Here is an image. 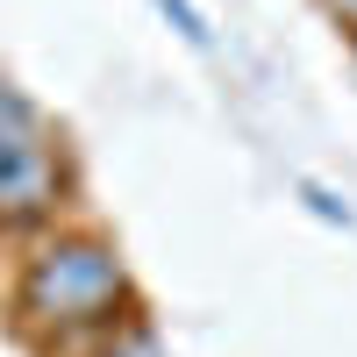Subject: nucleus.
Returning <instances> with one entry per match:
<instances>
[{"label": "nucleus", "instance_id": "f257e3e1", "mask_svg": "<svg viewBox=\"0 0 357 357\" xmlns=\"http://www.w3.org/2000/svg\"><path fill=\"white\" fill-rule=\"evenodd\" d=\"M136 307L143 301H136L129 257L100 229H65L57 222L43 236H29V250L15 264V329L43 357H72L100 329L129 321Z\"/></svg>", "mask_w": 357, "mask_h": 357}, {"label": "nucleus", "instance_id": "f03ea898", "mask_svg": "<svg viewBox=\"0 0 357 357\" xmlns=\"http://www.w3.org/2000/svg\"><path fill=\"white\" fill-rule=\"evenodd\" d=\"M72 193V158L57 122L0 72V229L43 236L57 229V207Z\"/></svg>", "mask_w": 357, "mask_h": 357}, {"label": "nucleus", "instance_id": "7ed1b4c3", "mask_svg": "<svg viewBox=\"0 0 357 357\" xmlns=\"http://www.w3.org/2000/svg\"><path fill=\"white\" fill-rule=\"evenodd\" d=\"M72 357H172V350H165V336L151 329V314L136 307L129 321H114V329H100L93 343H79Z\"/></svg>", "mask_w": 357, "mask_h": 357}, {"label": "nucleus", "instance_id": "20e7f679", "mask_svg": "<svg viewBox=\"0 0 357 357\" xmlns=\"http://www.w3.org/2000/svg\"><path fill=\"white\" fill-rule=\"evenodd\" d=\"M151 8H158V15H165V22H172L193 50H207V43H215V29H207V15L193 8V0H151Z\"/></svg>", "mask_w": 357, "mask_h": 357}, {"label": "nucleus", "instance_id": "39448f33", "mask_svg": "<svg viewBox=\"0 0 357 357\" xmlns=\"http://www.w3.org/2000/svg\"><path fill=\"white\" fill-rule=\"evenodd\" d=\"M301 200L314 207V215H321V222H336V229H350V222H357V215H350V200H336L329 186H314V178H301Z\"/></svg>", "mask_w": 357, "mask_h": 357}, {"label": "nucleus", "instance_id": "423d86ee", "mask_svg": "<svg viewBox=\"0 0 357 357\" xmlns=\"http://www.w3.org/2000/svg\"><path fill=\"white\" fill-rule=\"evenodd\" d=\"M321 8H329V15H336V22L350 29V36H357V0H321Z\"/></svg>", "mask_w": 357, "mask_h": 357}, {"label": "nucleus", "instance_id": "0eeeda50", "mask_svg": "<svg viewBox=\"0 0 357 357\" xmlns=\"http://www.w3.org/2000/svg\"><path fill=\"white\" fill-rule=\"evenodd\" d=\"M350 50H357V36H350Z\"/></svg>", "mask_w": 357, "mask_h": 357}]
</instances>
